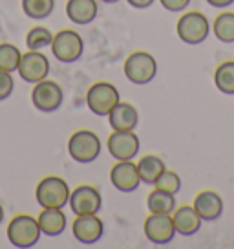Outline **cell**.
<instances>
[{"instance_id":"cell-1","label":"cell","mask_w":234,"mask_h":249,"mask_svg":"<svg viewBox=\"0 0 234 249\" xmlns=\"http://www.w3.org/2000/svg\"><path fill=\"white\" fill-rule=\"evenodd\" d=\"M70 187L59 176H46L39 181L35 196L42 209H64L70 202Z\"/></svg>"},{"instance_id":"cell-2","label":"cell","mask_w":234,"mask_h":249,"mask_svg":"<svg viewBox=\"0 0 234 249\" xmlns=\"http://www.w3.org/2000/svg\"><path fill=\"white\" fill-rule=\"evenodd\" d=\"M40 234L42 231H40L37 218L30 214H18L8 226V240L11 242V246L20 249L33 248L40 240Z\"/></svg>"},{"instance_id":"cell-3","label":"cell","mask_w":234,"mask_h":249,"mask_svg":"<svg viewBox=\"0 0 234 249\" xmlns=\"http://www.w3.org/2000/svg\"><path fill=\"white\" fill-rule=\"evenodd\" d=\"M68 152L77 163H92L101 154V140L92 130H77L68 141Z\"/></svg>"},{"instance_id":"cell-4","label":"cell","mask_w":234,"mask_h":249,"mask_svg":"<svg viewBox=\"0 0 234 249\" xmlns=\"http://www.w3.org/2000/svg\"><path fill=\"white\" fill-rule=\"evenodd\" d=\"M176 31H178V37L185 44L196 46V44H201L203 40L209 37V33H211V22L200 11H188V13H185L178 20Z\"/></svg>"},{"instance_id":"cell-5","label":"cell","mask_w":234,"mask_h":249,"mask_svg":"<svg viewBox=\"0 0 234 249\" xmlns=\"http://www.w3.org/2000/svg\"><path fill=\"white\" fill-rule=\"evenodd\" d=\"M83 52H84V40L77 31L63 30L57 35H53L51 53L59 62L71 64L83 57Z\"/></svg>"},{"instance_id":"cell-6","label":"cell","mask_w":234,"mask_h":249,"mask_svg":"<svg viewBox=\"0 0 234 249\" xmlns=\"http://www.w3.org/2000/svg\"><path fill=\"white\" fill-rule=\"evenodd\" d=\"M157 73L154 55L147 52H134L125 61V75L134 85H149Z\"/></svg>"},{"instance_id":"cell-7","label":"cell","mask_w":234,"mask_h":249,"mask_svg":"<svg viewBox=\"0 0 234 249\" xmlns=\"http://www.w3.org/2000/svg\"><path fill=\"white\" fill-rule=\"evenodd\" d=\"M121 101L119 90L112 83H95L88 88L86 105L95 116H108L112 108Z\"/></svg>"},{"instance_id":"cell-8","label":"cell","mask_w":234,"mask_h":249,"mask_svg":"<svg viewBox=\"0 0 234 249\" xmlns=\"http://www.w3.org/2000/svg\"><path fill=\"white\" fill-rule=\"evenodd\" d=\"M18 75L26 83L37 85L40 81H44L50 73V61L40 50H30L28 53H22L20 62H18Z\"/></svg>"},{"instance_id":"cell-9","label":"cell","mask_w":234,"mask_h":249,"mask_svg":"<svg viewBox=\"0 0 234 249\" xmlns=\"http://www.w3.org/2000/svg\"><path fill=\"white\" fill-rule=\"evenodd\" d=\"M108 152L117 161H128L139 154V138L134 130H114L108 138Z\"/></svg>"},{"instance_id":"cell-10","label":"cell","mask_w":234,"mask_h":249,"mask_svg":"<svg viewBox=\"0 0 234 249\" xmlns=\"http://www.w3.org/2000/svg\"><path fill=\"white\" fill-rule=\"evenodd\" d=\"M64 99L63 88L57 85L55 81H40L35 85L32 92V103L33 107L40 112H55L61 108Z\"/></svg>"},{"instance_id":"cell-11","label":"cell","mask_w":234,"mask_h":249,"mask_svg":"<svg viewBox=\"0 0 234 249\" xmlns=\"http://www.w3.org/2000/svg\"><path fill=\"white\" fill-rule=\"evenodd\" d=\"M68 205L71 207L73 214H97L102 207V196L101 193L92 185H81L73 189L70 193V202Z\"/></svg>"},{"instance_id":"cell-12","label":"cell","mask_w":234,"mask_h":249,"mask_svg":"<svg viewBox=\"0 0 234 249\" xmlns=\"http://www.w3.org/2000/svg\"><path fill=\"white\" fill-rule=\"evenodd\" d=\"M145 234L147 240L156 246H167L176 236V227L172 222V214H152L145 220Z\"/></svg>"},{"instance_id":"cell-13","label":"cell","mask_w":234,"mask_h":249,"mask_svg":"<svg viewBox=\"0 0 234 249\" xmlns=\"http://www.w3.org/2000/svg\"><path fill=\"white\" fill-rule=\"evenodd\" d=\"M71 229H73L75 240L84 244V246H92L102 238L104 224L97 214H81L75 218Z\"/></svg>"},{"instance_id":"cell-14","label":"cell","mask_w":234,"mask_h":249,"mask_svg":"<svg viewBox=\"0 0 234 249\" xmlns=\"http://www.w3.org/2000/svg\"><path fill=\"white\" fill-rule=\"evenodd\" d=\"M110 181L121 193H134V191H137V187L141 185L137 163H134L132 160L117 161L116 167H112V171H110Z\"/></svg>"},{"instance_id":"cell-15","label":"cell","mask_w":234,"mask_h":249,"mask_svg":"<svg viewBox=\"0 0 234 249\" xmlns=\"http://www.w3.org/2000/svg\"><path fill=\"white\" fill-rule=\"evenodd\" d=\"M194 209L203 222H216L223 214V200L214 191H201L194 198Z\"/></svg>"},{"instance_id":"cell-16","label":"cell","mask_w":234,"mask_h":249,"mask_svg":"<svg viewBox=\"0 0 234 249\" xmlns=\"http://www.w3.org/2000/svg\"><path fill=\"white\" fill-rule=\"evenodd\" d=\"M172 222L176 227V233L183 234V236H192L201 229V216L198 214L194 205H183L180 209H174L172 213Z\"/></svg>"},{"instance_id":"cell-17","label":"cell","mask_w":234,"mask_h":249,"mask_svg":"<svg viewBox=\"0 0 234 249\" xmlns=\"http://www.w3.org/2000/svg\"><path fill=\"white\" fill-rule=\"evenodd\" d=\"M108 121L112 130H134L139 124V114L134 105L119 101L108 114Z\"/></svg>"},{"instance_id":"cell-18","label":"cell","mask_w":234,"mask_h":249,"mask_svg":"<svg viewBox=\"0 0 234 249\" xmlns=\"http://www.w3.org/2000/svg\"><path fill=\"white\" fill-rule=\"evenodd\" d=\"M99 13V6L95 0H68L66 4V15L73 24H92Z\"/></svg>"},{"instance_id":"cell-19","label":"cell","mask_w":234,"mask_h":249,"mask_svg":"<svg viewBox=\"0 0 234 249\" xmlns=\"http://www.w3.org/2000/svg\"><path fill=\"white\" fill-rule=\"evenodd\" d=\"M40 231L46 236H59L66 229V214L63 209H42L37 218Z\"/></svg>"},{"instance_id":"cell-20","label":"cell","mask_w":234,"mask_h":249,"mask_svg":"<svg viewBox=\"0 0 234 249\" xmlns=\"http://www.w3.org/2000/svg\"><path fill=\"white\" fill-rule=\"evenodd\" d=\"M167 169L165 161L159 158V156L149 154L143 156L137 163V171H139V178L141 183H147V185H154L156 179L161 176V172Z\"/></svg>"},{"instance_id":"cell-21","label":"cell","mask_w":234,"mask_h":249,"mask_svg":"<svg viewBox=\"0 0 234 249\" xmlns=\"http://www.w3.org/2000/svg\"><path fill=\"white\" fill-rule=\"evenodd\" d=\"M147 207L152 214H172L176 209V195L154 189L147 198Z\"/></svg>"},{"instance_id":"cell-22","label":"cell","mask_w":234,"mask_h":249,"mask_svg":"<svg viewBox=\"0 0 234 249\" xmlns=\"http://www.w3.org/2000/svg\"><path fill=\"white\" fill-rule=\"evenodd\" d=\"M214 85L221 93L234 95V61L221 62L214 71Z\"/></svg>"},{"instance_id":"cell-23","label":"cell","mask_w":234,"mask_h":249,"mask_svg":"<svg viewBox=\"0 0 234 249\" xmlns=\"http://www.w3.org/2000/svg\"><path fill=\"white\" fill-rule=\"evenodd\" d=\"M55 0H22V11L32 20H44L53 13Z\"/></svg>"},{"instance_id":"cell-24","label":"cell","mask_w":234,"mask_h":249,"mask_svg":"<svg viewBox=\"0 0 234 249\" xmlns=\"http://www.w3.org/2000/svg\"><path fill=\"white\" fill-rule=\"evenodd\" d=\"M212 31H214L216 39L221 42H225V44L234 42V13L225 11L216 17V20L212 24Z\"/></svg>"},{"instance_id":"cell-25","label":"cell","mask_w":234,"mask_h":249,"mask_svg":"<svg viewBox=\"0 0 234 249\" xmlns=\"http://www.w3.org/2000/svg\"><path fill=\"white\" fill-rule=\"evenodd\" d=\"M20 50L15 44H9V42H2L0 44V70L13 73L18 68V62H20Z\"/></svg>"},{"instance_id":"cell-26","label":"cell","mask_w":234,"mask_h":249,"mask_svg":"<svg viewBox=\"0 0 234 249\" xmlns=\"http://www.w3.org/2000/svg\"><path fill=\"white\" fill-rule=\"evenodd\" d=\"M51 42H53V33L44 26H35L26 35L28 50H42L46 46H51Z\"/></svg>"},{"instance_id":"cell-27","label":"cell","mask_w":234,"mask_h":249,"mask_svg":"<svg viewBox=\"0 0 234 249\" xmlns=\"http://www.w3.org/2000/svg\"><path fill=\"white\" fill-rule=\"evenodd\" d=\"M156 189H161L165 193H170V195H178L181 191V178L178 172L174 171H168V169H165L161 172V176L156 179Z\"/></svg>"},{"instance_id":"cell-28","label":"cell","mask_w":234,"mask_h":249,"mask_svg":"<svg viewBox=\"0 0 234 249\" xmlns=\"http://www.w3.org/2000/svg\"><path fill=\"white\" fill-rule=\"evenodd\" d=\"M13 90H15V79L11 77V73L0 70V101H6Z\"/></svg>"},{"instance_id":"cell-29","label":"cell","mask_w":234,"mask_h":249,"mask_svg":"<svg viewBox=\"0 0 234 249\" xmlns=\"http://www.w3.org/2000/svg\"><path fill=\"white\" fill-rule=\"evenodd\" d=\"M161 6H163L167 11H172V13H178V11H183L190 4V0H159Z\"/></svg>"},{"instance_id":"cell-30","label":"cell","mask_w":234,"mask_h":249,"mask_svg":"<svg viewBox=\"0 0 234 249\" xmlns=\"http://www.w3.org/2000/svg\"><path fill=\"white\" fill-rule=\"evenodd\" d=\"M126 2L135 9H147V8H150L156 0H126Z\"/></svg>"},{"instance_id":"cell-31","label":"cell","mask_w":234,"mask_h":249,"mask_svg":"<svg viewBox=\"0 0 234 249\" xmlns=\"http://www.w3.org/2000/svg\"><path fill=\"white\" fill-rule=\"evenodd\" d=\"M207 4L212 6V8H229V6H233L234 0H207Z\"/></svg>"},{"instance_id":"cell-32","label":"cell","mask_w":234,"mask_h":249,"mask_svg":"<svg viewBox=\"0 0 234 249\" xmlns=\"http://www.w3.org/2000/svg\"><path fill=\"white\" fill-rule=\"evenodd\" d=\"M2 220H4V207H2V203H0V224H2Z\"/></svg>"},{"instance_id":"cell-33","label":"cell","mask_w":234,"mask_h":249,"mask_svg":"<svg viewBox=\"0 0 234 249\" xmlns=\"http://www.w3.org/2000/svg\"><path fill=\"white\" fill-rule=\"evenodd\" d=\"M101 2H104V4H117L119 0H101Z\"/></svg>"}]
</instances>
